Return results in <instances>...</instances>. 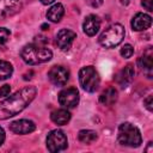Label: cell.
<instances>
[{"instance_id":"cell-20","label":"cell","mask_w":153,"mask_h":153,"mask_svg":"<svg viewBox=\"0 0 153 153\" xmlns=\"http://www.w3.org/2000/svg\"><path fill=\"white\" fill-rule=\"evenodd\" d=\"M10 36H11V32L6 27H0V51L6 48Z\"/></svg>"},{"instance_id":"cell-22","label":"cell","mask_w":153,"mask_h":153,"mask_svg":"<svg viewBox=\"0 0 153 153\" xmlns=\"http://www.w3.org/2000/svg\"><path fill=\"white\" fill-rule=\"evenodd\" d=\"M10 92H11L10 85H4L0 87V97H6L10 94Z\"/></svg>"},{"instance_id":"cell-24","label":"cell","mask_w":153,"mask_h":153,"mask_svg":"<svg viewBox=\"0 0 153 153\" xmlns=\"http://www.w3.org/2000/svg\"><path fill=\"white\" fill-rule=\"evenodd\" d=\"M152 100H153V97H152V96H148V97L145 99V102H143V103H145V106H146L149 111H152V109H153V106H152V105H153Z\"/></svg>"},{"instance_id":"cell-8","label":"cell","mask_w":153,"mask_h":153,"mask_svg":"<svg viewBox=\"0 0 153 153\" xmlns=\"http://www.w3.org/2000/svg\"><path fill=\"white\" fill-rule=\"evenodd\" d=\"M48 78L49 80L56 85V86H62L65 85L68 79H69V71L63 67V66H54L49 73H48Z\"/></svg>"},{"instance_id":"cell-14","label":"cell","mask_w":153,"mask_h":153,"mask_svg":"<svg viewBox=\"0 0 153 153\" xmlns=\"http://www.w3.org/2000/svg\"><path fill=\"white\" fill-rule=\"evenodd\" d=\"M50 118L57 126H63V124L68 123V121L71 120V114L66 109H59V110H55L51 112Z\"/></svg>"},{"instance_id":"cell-2","label":"cell","mask_w":153,"mask_h":153,"mask_svg":"<svg viewBox=\"0 0 153 153\" xmlns=\"http://www.w3.org/2000/svg\"><path fill=\"white\" fill-rule=\"evenodd\" d=\"M20 56L24 60V62H26L27 65H38V63L49 61L53 54H51V50H49L43 45L27 44L23 48Z\"/></svg>"},{"instance_id":"cell-13","label":"cell","mask_w":153,"mask_h":153,"mask_svg":"<svg viewBox=\"0 0 153 153\" xmlns=\"http://www.w3.org/2000/svg\"><path fill=\"white\" fill-rule=\"evenodd\" d=\"M134 75H135V71H134V67L131 65H127L122 71L118 72V74L116 75V81L122 86V87H126L127 85H129L133 79H134Z\"/></svg>"},{"instance_id":"cell-29","label":"cell","mask_w":153,"mask_h":153,"mask_svg":"<svg viewBox=\"0 0 153 153\" xmlns=\"http://www.w3.org/2000/svg\"><path fill=\"white\" fill-rule=\"evenodd\" d=\"M120 1H121L122 4H124V5H127V4H128V2L130 1V0H120Z\"/></svg>"},{"instance_id":"cell-23","label":"cell","mask_w":153,"mask_h":153,"mask_svg":"<svg viewBox=\"0 0 153 153\" xmlns=\"http://www.w3.org/2000/svg\"><path fill=\"white\" fill-rule=\"evenodd\" d=\"M141 4L147 11H153V0H142Z\"/></svg>"},{"instance_id":"cell-3","label":"cell","mask_w":153,"mask_h":153,"mask_svg":"<svg viewBox=\"0 0 153 153\" xmlns=\"http://www.w3.org/2000/svg\"><path fill=\"white\" fill-rule=\"evenodd\" d=\"M118 142L124 145V146H129V147H137L141 145L142 142V137L140 134V130L133 126L131 123H122L118 127Z\"/></svg>"},{"instance_id":"cell-7","label":"cell","mask_w":153,"mask_h":153,"mask_svg":"<svg viewBox=\"0 0 153 153\" xmlns=\"http://www.w3.org/2000/svg\"><path fill=\"white\" fill-rule=\"evenodd\" d=\"M59 103L63 108H74L79 103V92L74 87H68L59 93Z\"/></svg>"},{"instance_id":"cell-1","label":"cell","mask_w":153,"mask_h":153,"mask_svg":"<svg viewBox=\"0 0 153 153\" xmlns=\"http://www.w3.org/2000/svg\"><path fill=\"white\" fill-rule=\"evenodd\" d=\"M36 97L33 86H25L0 103V120H6L22 112Z\"/></svg>"},{"instance_id":"cell-19","label":"cell","mask_w":153,"mask_h":153,"mask_svg":"<svg viewBox=\"0 0 153 153\" xmlns=\"http://www.w3.org/2000/svg\"><path fill=\"white\" fill-rule=\"evenodd\" d=\"M139 65H140V67L142 69L151 72L152 71V67H153V56H152V54L151 53L143 54L140 57V60H139Z\"/></svg>"},{"instance_id":"cell-9","label":"cell","mask_w":153,"mask_h":153,"mask_svg":"<svg viewBox=\"0 0 153 153\" xmlns=\"http://www.w3.org/2000/svg\"><path fill=\"white\" fill-rule=\"evenodd\" d=\"M75 37H76V35L72 30L62 29L56 35V44L61 50H68Z\"/></svg>"},{"instance_id":"cell-18","label":"cell","mask_w":153,"mask_h":153,"mask_svg":"<svg viewBox=\"0 0 153 153\" xmlns=\"http://www.w3.org/2000/svg\"><path fill=\"white\" fill-rule=\"evenodd\" d=\"M13 73V67L10 62L7 61H1L0 60V81L8 79Z\"/></svg>"},{"instance_id":"cell-28","label":"cell","mask_w":153,"mask_h":153,"mask_svg":"<svg viewBox=\"0 0 153 153\" xmlns=\"http://www.w3.org/2000/svg\"><path fill=\"white\" fill-rule=\"evenodd\" d=\"M55 0H41V2L43 4V5H49V4H51V2H54Z\"/></svg>"},{"instance_id":"cell-27","label":"cell","mask_w":153,"mask_h":153,"mask_svg":"<svg viewBox=\"0 0 153 153\" xmlns=\"http://www.w3.org/2000/svg\"><path fill=\"white\" fill-rule=\"evenodd\" d=\"M8 1H10L11 4H13V5H14V6L18 8V7H19V5H20V4H22L24 0H8Z\"/></svg>"},{"instance_id":"cell-21","label":"cell","mask_w":153,"mask_h":153,"mask_svg":"<svg viewBox=\"0 0 153 153\" xmlns=\"http://www.w3.org/2000/svg\"><path fill=\"white\" fill-rule=\"evenodd\" d=\"M133 54H134V49H133V47L130 44H124L123 48L121 49V55L123 57H126V59H129Z\"/></svg>"},{"instance_id":"cell-5","label":"cell","mask_w":153,"mask_h":153,"mask_svg":"<svg viewBox=\"0 0 153 153\" xmlns=\"http://www.w3.org/2000/svg\"><path fill=\"white\" fill-rule=\"evenodd\" d=\"M80 86L87 92H94L99 86V75L92 66L82 67L79 72Z\"/></svg>"},{"instance_id":"cell-4","label":"cell","mask_w":153,"mask_h":153,"mask_svg":"<svg viewBox=\"0 0 153 153\" xmlns=\"http://www.w3.org/2000/svg\"><path fill=\"white\" fill-rule=\"evenodd\" d=\"M124 35L126 31L121 24H112L102 32L99 36V43L105 48H114L123 41Z\"/></svg>"},{"instance_id":"cell-11","label":"cell","mask_w":153,"mask_h":153,"mask_svg":"<svg viewBox=\"0 0 153 153\" xmlns=\"http://www.w3.org/2000/svg\"><path fill=\"white\" fill-rule=\"evenodd\" d=\"M151 24H152V18L146 13H137L131 19V27L135 31L146 30L151 26Z\"/></svg>"},{"instance_id":"cell-10","label":"cell","mask_w":153,"mask_h":153,"mask_svg":"<svg viewBox=\"0 0 153 153\" xmlns=\"http://www.w3.org/2000/svg\"><path fill=\"white\" fill-rule=\"evenodd\" d=\"M36 129V126L30 120H18L10 124V130L14 134H30Z\"/></svg>"},{"instance_id":"cell-16","label":"cell","mask_w":153,"mask_h":153,"mask_svg":"<svg viewBox=\"0 0 153 153\" xmlns=\"http://www.w3.org/2000/svg\"><path fill=\"white\" fill-rule=\"evenodd\" d=\"M117 100V91L115 87H109L106 88L100 96H99V102L103 105H112Z\"/></svg>"},{"instance_id":"cell-15","label":"cell","mask_w":153,"mask_h":153,"mask_svg":"<svg viewBox=\"0 0 153 153\" xmlns=\"http://www.w3.org/2000/svg\"><path fill=\"white\" fill-rule=\"evenodd\" d=\"M63 13H65V8L61 4H55L53 5L48 12H47V18L53 22V23H57L61 20V18L63 17Z\"/></svg>"},{"instance_id":"cell-25","label":"cell","mask_w":153,"mask_h":153,"mask_svg":"<svg viewBox=\"0 0 153 153\" xmlns=\"http://www.w3.org/2000/svg\"><path fill=\"white\" fill-rule=\"evenodd\" d=\"M86 2L91 6V7H98L103 4V0H86Z\"/></svg>"},{"instance_id":"cell-12","label":"cell","mask_w":153,"mask_h":153,"mask_svg":"<svg viewBox=\"0 0 153 153\" xmlns=\"http://www.w3.org/2000/svg\"><path fill=\"white\" fill-rule=\"evenodd\" d=\"M99 27H100V20L97 16L91 14V16H87L85 18L82 29H84V32L87 36H94L98 32Z\"/></svg>"},{"instance_id":"cell-6","label":"cell","mask_w":153,"mask_h":153,"mask_svg":"<svg viewBox=\"0 0 153 153\" xmlns=\"http://www.w3.org/2000/svg\"><path fill=\"white\" fill-rule=\"evenodd\" d=\"M67 136L62 130H51L47 136V148L53 153L63 151L67 147Z\"/></svg>"},{"instance_id":"cell-26","label":"cell","mask_w":153,"mask_h":153,"mask_svg":"<svg viewBox=\"0 0 153 153\" xmlns=\"http://www.w3.org/2000/svg\"><path fill=\"white\" fill-rule=\"evenodd\" d=\"M4 141H5V131H4V129L0 127V146L4 143Z\"/></svg>"},{"instance_id":"cell-17","label":"cell","mask_w":153,"mask_h":153,"mask_svg":"<svg viewBox=\"0 0 153 153\" xmlns=\"http://www.w3.org/2000/svg\"><path fill=\"white\" fill-rule=\"evenodd\" d=\"M97 133L93 131V130H90V129H84V130H80L79 134H78V139L80 142L82 143H86V145H90L92 142H94L97 140Z\"/></svg>"}]
</instances>
